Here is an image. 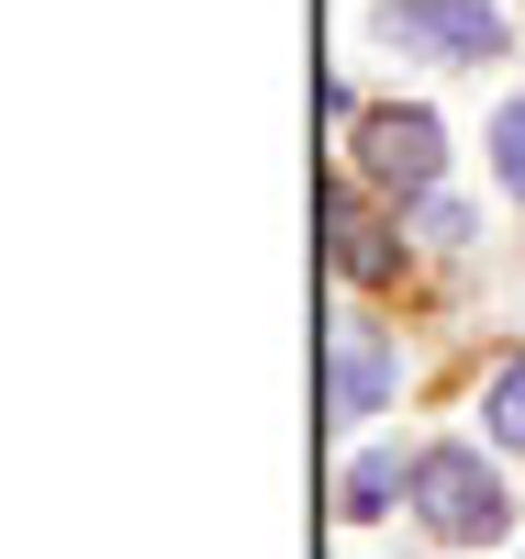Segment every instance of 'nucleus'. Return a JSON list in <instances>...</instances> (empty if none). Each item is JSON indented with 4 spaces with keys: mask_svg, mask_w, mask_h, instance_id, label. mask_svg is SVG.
I'll use <instances>...</instances> for the list:
<instances>
[{
    "mask_svg": "<svg viewBox=\"0 0 525 559\" xmlns=\"http://www.w3.org/2000/svg\"><path fill=\"white\" fill-rule=\"evenodd\" d=\"M414 515L437 526L448 548H492L514 526V492H503V471L481 448H425L414 459Z\"/></svg>",
    "mask_w": 525,
    "mask_h": 559,
    "instance_id": "1",
    "label": "nucleus"
},
{
    "mask_svg": "<svg viewBox=\"0 0 525 559\" xmlns=\"http://www.w3.org/2000/svg\"><path fill=\"white\" fill-rule=\"evenodd\" d=\"M369 34L414 45V57H448V68H481V57H503V0H380Z\"/></svg>",
    "mask_w": 525,
    "mask_h": 559,
    "instance_id": "2",
    "label": "nucleus"
},
{
    "mask_svg": "<svg viewBox=\"0 0 525 559\" xmlns=\"http://www.w3.org/2000/svg\"><path fill=\"white\" fill-rule=\"evenodd\" d=\"M358 168L380 179V191L425 202V191H437V168H448V134H437V112H414V102H380V112L358 123Z\"/></svg>",
    "mask_w": 525,
    "mask_h": 559,
    "instance_id": "3",
    "label": "nucleus"
},
{
    "mask_svg": "<svg viewBox=\"0 0 525 559\" xmlns=\"http://www.w3.org/2000/svg\"><path fill=\"white\" fill-rule=\"evenodd\" d=\"M392 381H403V358H392L380 324H336V336H324V414H336V426H369V414L392 403Z\"/></svg>",
    "mask_w": 525,
    "mask_h": 559,
    "instance_id": "4",
    "label": "nucleus"
},
{
    "mask_svg": "<svg viewBox=\"0 0 525 559\" xmlns=\"http://www.w3.org/2000/svg\"><path fill=\"white\" fill-rule=\"evenodd\" d=\"M392 492H414V471L392 448H369V459H347V481H336V515H392Z\"/></svg>",
    "mask_w": 525,
    "mask_h": 559,
    "instance_id": "5",
    "label": "nucleus"
},
{
    "mask_svg": "<svg viewBox=\"0 0 525 559\" xmlns=\"http://www.w3.org/2000/svg\"><path fill=\"white\" fill-rule=\"evenodd\" d=\"M492 179L525 202V102H503V112H492Z\"/></svg>",
    "mask_w": 525,
    "mask_h": 559,
    "instance_id": "6",
    "label": "nucleus"
},
{
    "mask_svg": "<svg viewBox=\"0 0 525 559\" xmlns=\"http://www.w3.org/2000/svg\"><path fill=\"white\" fill-rule=\"evenodd\" d=\"M481 414H492V448H525V358L492 381V403H481Z\"/></svg>",
    "mask_w": 525,
    "mask_h": 559,
    "instance_id": "7",
    "label": "nucleus"
}]
</instances>
